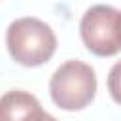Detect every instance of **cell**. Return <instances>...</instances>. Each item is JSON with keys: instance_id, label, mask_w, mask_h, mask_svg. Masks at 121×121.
Wrapping results in <instances>:
<instances>
[{"instance_id": "cell-2", "label": "cell", "mask_w": 121, "mask_h": 121, "mask_svg": "<svg viewBox=\"0 0 121 121\" xmlns=\"http://www.w3.org/2000/svg\"><path fill=\"white\" fill-rule=\"evenodd\" d=\"M49 93L60 110H83L96 95V74L87 62L66 60L51 76Z\"/></svg>"}, {"instance_id": "cell-3", "label": "cell", "mask_w": 121, "mask_h": 121, "mask_svg": "<svg viewBox=\"0 0 121 121\" xmlns=\"http://www.w3.org/2000/svg\"><path fill=\"white\" fill-rule=\"evenodd\" d=\"M79 34L93 55H115L121 51V11L104 4L89 8L81 17Z\"/></svg>"}, {"instance_id": "cell-1", "label": "cell", "mask_w": 121, "mask_h": 121, "mask_svg": "<svg viewBox=\"0 0 121 121\" xmlns=\"http://www.w3.org/2000/svg\"><path fill=\"white\" fill-rule=\"evenodd\" d=\"M6 45L17 64L32 68L47 62L55 55L57 36L47 23L36 17H21L9 23Z\"/></svg>"}, {"instance_id": "cell-5", "label": "cell", "mask_w": 121, "mask_h": 121, "mask_svg": "<svg viewBox=\"0 0 121 121\" xmlns=\"http://www.w3.org/2000/svg\"><path fill=\"white\" fill-rule=\"evenodd\" d=\"M108 91L112 98L121 106V60H117L108 74Z\"/></svg>"}, {"instance_id": "cell-4", "label": "cell", "mask_w": 121, "mask_h": 121, "mask_svg": "<svg viewBox=\"0 0 121 121\" xmlns=\"http://www.w3.org/2000/svg\"><path fill=\"white\" fill-rule=\"evenodd\" d=\"M43 113L40 100L26 91L13 89L2 95L0 121H40Z\"/></svg>"}, {"instance_id": "cell-6", "label": "cell", "mask_w": 121, "mask_h": 121, "mask_svg": "<svg viewBox=\"0 0 121 121\" xmlns=\"http://www.w3.org/2000/svg\"><path fill=\"white\" fill-rule=\"evenodd\" d=\"M40 121H59V119H55L51 113H47V112H45V113H43V117H42Z\"/></svg>"}]
</instances>
